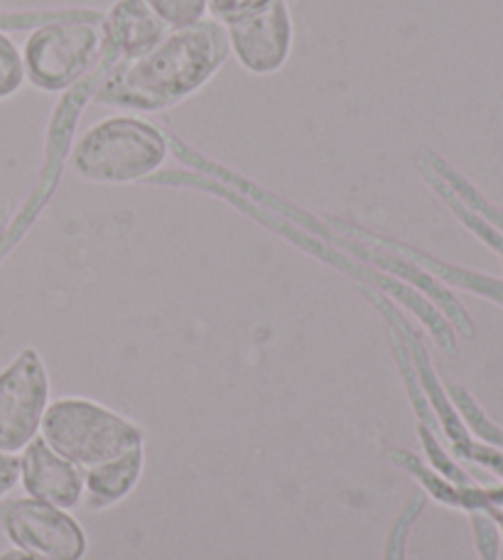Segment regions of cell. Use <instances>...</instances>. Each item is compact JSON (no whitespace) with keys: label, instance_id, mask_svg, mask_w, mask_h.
I'll return each mask as SVG.
<instances>
[{"label":"cell","instance_id":"obj_7","mask_svg":"<svg viewBox=\"0 0 503 560\" xmlns=\"http://www.w3.org/2000/svg\"><path fill=\"white\" fill-rule=\"evenodd\" d=\"M229 49L246 72L270 77L285 67L293 52V15L288 0H273L268 8L224 25Z\"/></svg>","mask_w":503,"mask_h":560},{"label":"cell","instance_id":"obj_2","mask_svg":"<svg viewBox=\"0 0 503 560\" xmlns=\"http://www.w3.org/2000/svg\"><path fill=\"white\" fill-rule=\"evenodd\" d=\"M169 155L165 133L136 116H110L79 136L72 150L74 173L96 185H128L145 179Z\"/></svg>","mask_w":503,"mask_h":560},{"label":"cell","instance_id":"obj_12","mask_svg":"<svg viewBox=\"0 0 503 560\" xmlns=\"http://www.w3.org/2000/svg\"><path fill=\"white\" fill-rule=\"evenodd\" d=\"M25 84L23 52L10 39L8 33H0V102L15 96Z\"/></svg>","mask_w":503,"mask_h":560},{"label":"cell","instance_id":"obj_9","mask_svg":"<svg viewBox=\"0 0 503 560\" xmlns=\"http://www.w3.org/2000/svg\"><path fill=\"white\" fill-rule=\"evenodd\" d=\"M169 27L160 20L145 0H116L104 15L106 59H136L163 43Z\"/></svg>","mask_w":503,"mask_h":560},{"label":"cell","instance_id":"obj_6","mask_svg":"<svg viewBox=\"0 0 503 560\" xmlns=\"http://www.w3.org/2000/svg\"><path fill=\"white\" fill-rule=\"evenodd\" d=\"M3 528L17 551L43 560H82L86 553V534L65 509L15 499L5 506Z\"/></svg>","mask_w":503,"mask_h":560},{"label":"cell","instance_id":"obj_4","mask_svg":"<svg viewBox=\"0 0 503 560\" xmlns=\"http://www.w3.org/2000/svg\"><path fill=\"white\" fill-rule=\"evenodd\" d=\"M39 433L57 455L84 472L143 447V430L133 420L77 396L57 398L55 404H49Z\"/></svg>","mask_w":503,"mask_h":560},{"label":"cell","instance_id":"obj_15","mask_svg":"<svg viewBox=\"0 0 503 560\" xmlns=\"http://www.w3.org/2000/svg\"><path fill=\"white\" fill-rule=\"evenodd\" d=\"M0 560H43V558H35V556H30L25 551H8V553L0 556Z\"/></svg>","mask_w":503,"mask_h":560},{"label":"cell","instance_id":"obj_10","mask_svg":"<svg viewBox=\"0 0 503 560\" xmlns=\"http://www.w3.org/2000/svg\"><path fill=\"white\" fill-rule=\"evenodd\" d=\"M143 475V447L130 450L110 463L92 467L84 472V494L96 509H104L126 499Z\"/></svg>","mask_w":503,"mask_h":560},{"label":"cell","instance_id":"obj_11","mask_svg":"<svg viewBox=\"0 0 503 560\" xmlns=\"http://www.w3.org/2000/svg\"><path fill=\"white\" fill-rule=\"evenodd\" d=\"M169 30H185L209 15V0H145Z\"/></svg>","mask_w":503,"mask_h":560},{"label":"cell","instance_id":"obj_8","mask_svg":"<svg viewBox=\"0 0 503 560\" xmlns=\"http://www.w3.org/2000/svg\"><path fill=\"white\" fill-rule=\"evenodd\" d=\"M20 482L37 502L57 509L79 506L84 497V469L57 455L43 438H35L20 457Z\"/></svg>","mask_w":503,"mask_h":560},{"label":"cell","instance_id":"obj_14","mask_svg":"<svg viewBox=\"0 0 503 560\" xmlns=\"http://www.w3.org/2000/svg\"><path fill=\"white\" fill-rule=\"evenodd\" d=\"M17 482H20V459L0 450V499H3L8 492H13Z\"/></svg>","mask_w":503,"mask_h":560},{"label":"cell","instance_id":"obj_1","mask_svg":"<svg viewBox=\"0 0 503 560\" xmlns=\"http://www.w3.org/2000/svg\"><path fill=\"white\" fill-rule=\"evenodd\" d=\"M229 55L226 30L214 18L169 30L163 43L143 57L110 62L94 102L138 114L167 112L207 86Z\"/></svg>","mask_w":503,"mask_h":560},{"label":"cell","instance_id":"obj_16","mask_svg":"<svg viewBox=\"0 0 503 560\" xmlns=\"http://www.w3.org/2000/svg\"><path fill=\"white\" fill-rule=\"evenodd\" d=\"M8 224H10V212L0 205V238H3V234L8 232Z\"/></svg>","mask_w":503,"mask_h":560},{"label":"cell","instance_id":"obj_5","mask_svg":"<svg viewBox=\"0 0 503 560\" xmlns=\"http://www.w3.org/2000/svg\"><path fill=\"white\" fill-rule=\"evenodd\" d=\"M49 408V374L35 349H23L0 372V450L10 455L37 438Z\"/></svg>","mask_w":503,"mask_h":560},{"label":"cell","instance_id":"obj_3","mask_svg":"<svg viewBox=\"0 0 503 560\" xmlns=\"http://www.w3.org/2000/svg\"><path fill=\"white\" fill-rule=\"evenodd\" d=\"M104 57V15H59L27 35L25 79L39 92L62 94L92 74Z\"/></svg>","mask_w":503,"mask_h":560},{"label":"cell","instance_id":"obj_13","mask_svg":"<svg viewBox=\"0 0 503 560\" xmlns=\"http://www.w3.org/2000/svg\"><path fill=\"white\" fill-rule=\"evenodd\" d=\"M273 0H209V15L221 25L234 23L238 18H246L250 13L268 8Z\"/></svg>","mask_w":503,"mask_h":560}]
</instances>
